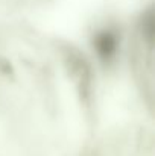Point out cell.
I'll return each mask as SVG.
<instances>
[{
  "label": "cell",
  "mask_w": 155,
  "mask_h": 156,
  "mask_svg": "<svg viewBox=\"0 0 155 156\" xmlns=\"http://www.w3.org/2000/svg\"><path fill=\"white\" fill-rule=\"evenodd\" d=\"M105 124L93 52L28 17L0 18V156H87Z\"/></svg>",
  "instance_id": "1"
},
{
  "label": "cell",
  "mask_w": 155,
  "mask_h": 156,
  "mask_svg": "<svg viewBox=\"0 0 155 156\" xmlns=\"http://www.w3.org/2000/svg\"><path fill=\"white\" fill-rule=\"evenodd\" d=\"M119 43L123 71L134 96L154 118V11L152 5L140 8L128 20Z\"/></svg>",
  "instance_id": "2"
},
{
  "label": "cell",
  "mask_w": 155,
  "mask_h": 156,
  "mask_svg": "<svg viewBox=\"0 0 155 156\" xmlns=\"http://www.w3.org/2000/svg\"><path fill=\"white\" fill-rule=\"evenodd\" d=\"M87 156H155L154 120L142 115L106 123Z\"/></svg>",
  "instance_id": "3"
}]
</instances>
